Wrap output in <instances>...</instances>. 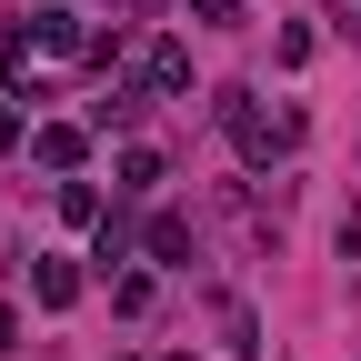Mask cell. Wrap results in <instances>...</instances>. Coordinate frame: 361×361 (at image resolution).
<instances>
[{"label":"cell","mask_w":361,"mask_h":361,"mask_svg":"<svg viewBox=\"0 0 361 361\" xmlns=\"http://www.w3.org/2000/svg\"><path fill=\"white\" fill-rule=\"evenodd\" d=\"M30 301H40V311H71V301H80V261L30 251Z\"/></svg>","instance_id":"cell-4"},{"label":"cell","mask_w":361,"mask_h":361,"mask_svg":"<svg viewBox=\"0 0 361 361\" xmlns=\"http://www.w3.org/2000/svg\"><path fill=\"white\" fill-rule=\"evenodd\" d=\"M30 161H40V171H61V180H71V171L90 161V130H80V121H40V130H30Z\"/></svg>","instance_id":"cell-3"},{"label":"cell","mask_w":361,"mask_h":361,"mask_svg":"<svg viewBox=\"0 0 361 361\" xmlns=\"http://www.w3.org/2000/svg\"><path fill=\"white\" fill-rule=\"evenodd\" d=\"M61 221H71V231H101L111 211H101V191H90V180H61Z\"/></svg>","instance_id":"cell-8"},{"label":"cell","mask_w":361,"mask_h":361,"mask_svg":"<svg viewBox=\"0 0 361 361\" xmlns=\"http://www.w3.org/2000/svg\"><path fill=\"white\" fill-rule=\"evenodd\" d=\"M0 151H20V101H0Z\"/></svg>","instance_id":"cell-13"},{"label":"cell","mask_w":361,"mask_h":361,"mask_svg":"<svg viewBox=\"0 0 361 361\" xmlns=\"http://www.w3.org/2000/svg\"><path fill=\"white\" fill-rule=\"evenodd\" d=\"M121 191H130V201H141V191H161V151H141V141H130V151H121Z\"/></svg>","instance_id":"cell-9"},{"label":"cell","mask_w":361,"mask_h":361,"mask_svg":"<svg viewBox=\"0 0 361 361\" xmlns=\"http://www.w3.org/2000/svg\"><path fill=\"white\" fill-rule=\"evenodd\" d=\"M221 130H231V151H241L251 171H271V161H281V151L301 141V111H281V121H271V111L251 101V90H221Z\"/></svg>","instance_id":"cell-1"},{"label":"cell","mask_w":361,"mask_h":361,"mask_svg":"<svg viewBox=\"0 0 361 361\" xmlns=\"http://www.w3.org/2000/svg\"><path fill=\"white\" fill-rule=\"evenodd\" d=\"M141 121V90H111V101H90V130H130Z\"/></svg>","instance_id":"cell-11"},{"label":"cell","mask_w":361,"mask_h":361,"mask_svg":"<svg viewBox=\"0 0 361 361\" xmlns=\"http://www.w3.org/2000/svg\"><path fill=\"white\" fill-rule=\"evenodd\" d=\"M180 11H191L201 30H241V0H180Z\"/></svg>","instance_id":"cell-12"},{"label":"cell","mask_w":361,"mask_h":361,"mask_svg":"<svg viewBox=\"0 0 361 361\" xmlns=\"http://www.w3.org/2000/svg\"><path fill=\"white\" fill-rule=\"evenodd\" d=\"M0 351H20V311L11 301H0Z\"/></svg>","instance_id":"cell-14"},{"label":"cell","mask_w":361,"mask_h":361,"mask_svg":"<svg viewBox=\"0 0 361 361\" xmlns=\"http://www.w3.org/2000/svg\"><path fill=\"white\" fill-rule=\"evenodd\" d=\"M141 251H151L161 271H180V261H191V221H180V211H151V231H141Z\"/></svg>","instance_id":"cell-7"},{"label":"cell","mask_w":361,"mask_h":361,"mask_svg":"<svg viewBox=\"0 0 361 361\" xmlns=\"http://www.w3.org/2000/svg\"><path fill=\"white\" fill-rule=\"evenodd\" d=\"M141 90H171L180 101V90H191V51H180V40H151L141 51Z\"/></svg>","instance_id":"cell-6"},{"label":"cell","mask_w":361,"mask_h":361,"mask_svg":"<svg viewBox=\"0 0 361 361\" xmlns=\"http://www.w3.org/2000/svg\"><path fill=\"white\" fill-rule=\"evenodd\" d=\"M211 322H221V351H231V361H261V311H251L241 291H221Z\"/></svg>","instance_id":"cell-5"},{"label":"cell","mask_w":361,"mask_h":361,"mask_svg":"<svg viewBox=\"0 0 361 361\" xmlns=\"http://www.w3.org/2000/svg\"><path fill=\"white\" fill-rule=\"evenodd\" d=\"M90 40H101V30H90L80 11H30V51H61V61H90Z\"/></svg>","instance_id":"cell-2"},{"label":"cell","mask_w":361,"mask_h":361,"mask_svg":"<svg viewBox=\"0 0 361 361\" xmlns=\"http://www.w3.org/2000/svg\"><path fill=\"white\" fill-rule=\"evenodd\" d=\"M111 311H121V322H141V311H151V271H121V281H111Z\"/></svg>","instance_id":"cell-10"}]
</instances>
